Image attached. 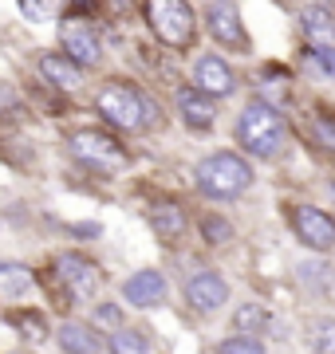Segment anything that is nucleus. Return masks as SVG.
<instances>
[{
    "mask_svg": "<svg viewBox=\"0 0 335 354\" xmlns=\"http://www.w3.org/2000/svg\"><path fill=\"white\" fill-rule=\"evenodd\" d=\"M248 185H253V169L237 153H213L197 165V189L217 197V201L241 197V193H248Z\"/></svg>",
    "mask_w": 335,
    "mask_h": 354,
    "instance_id": "3",
    "label": "nucleus"
},
{
    "mask_svg": "<svg viewBox=\"0 0 335 354\" xmlns=\"http://www.w3.org/2000/svg\"><path fill=\"white\" fill-rule=\"evenodd\" d=\"M300 24L308 28L311 39H332L335 36V16L327 12V8H316V4L300 12Z\"/></svg>",
    "mask_w": 335,
    "mask_h": 354,
    "instance_id": "20",
    "label": "nucleus"
},
{
    "mask_svg": "<svg viewBox=\"0 0 335 354\" xmlns=\"http://www.w3.org/2000/svg\"><path fill=\"white\" fill-rule=\"evenodd\" d=\"M201 236L206 241H225L229 236V225L225 221H201Z\"/></svg>",
    "mask_w": 335,
    "mask_h": 354,
    "instance_id": "29",
    "label": "nucleus"
},
{
    "mask_svg": "<svg viewBox=\"0 0 335 354\" xmlns=\"http://www.w3.org/2000/svg\"><path fill=\"white\" fill-rule=\"evenodd\" d=\"M20 12H24L28 20H48V16H55L60 8H55V4H32V0H24V4H20Z\"/></svg>",
    "mask_w": 335,
    "mask_h": 354,
    "instance_id": "28",
    "label": "nucleus"
},
{
    "mask_svg": "<svg viewBox=\"0 0 335 354\" xmlns=\"http://www.w3.org/2000/svg\"><path fill=\"white\" fill-rule=\"evenodd\" d=\"M304 342L311 354H335V319H311L304 327Z\"/></svg>",
    "mask_w": 335,
    "mask_h": 354,
    "instance_id": "18",
    "label": "nucleus"
},
{
    "mask_svg": "<svg viewBox=\"0 0 335 354\" xmlns=\"http://www.w3.org/2000/svg\"><path fill=\"white\" fill-rule=\"evenodd\" d=\"M217 354H264V342L248 339V335H233V339L221 342Z\"/></svg>",
    "mask_w": 335,
    "mask_h": 354,
    "instance_id": "24",
    "label": "nucleus"
},
{
    "mask_svg": "<svg viewBox=\"0 0 335 354\" xmlns=\"http://www.w3.org/2000/svg\"><path fill=\"white\" fill-rule=\"evenodd\" d=\"M123 295H127L134 307H158L162 299H166V279H162V272H154V268L134 272V276L127 279Z\"/></svg>",
    "mask_w": 335,
    "mask_h": 354,
    "instance_id": "12",
    "label": "nucleus"
},
{
    "mask_svg": "<svg viewBox=\"0 0 335 354\" xmlns=\"http://www.w3.org/2000/svg\"><path fill=\"white\" fill-rule=\"evenodd\" d=\"M91 327L118 335V330H123V311H118L115 304H99V307H95V319H91Z\"/></svg>",
    "mask_w": 335,
    "mask_h": 354,
    "instance_id": "23",
    "label": "nucleus"
},
{
    "mask_svg": "<svg viewBox=\"0 0 335 354\" xmlns=\"http://www.w3.org/2000/svg\"><path fill=\"white\" fill-rule=\"evenodd\" d=\"M36 288V276L24 264H0V304H16Z\"/></svg>",
    "mask_w": 335,
    "mask_h": 354,
    "instance_id": "17",
    "label": "nucleus"
},
{
    "mask_svg": "<svg viewBox=\"0 0 335 354\" xmlns=\"http://www.w3.org/2000/svg\"><path fill=\"white\" fill-rule=\"evenodd\" d=\"M39 75L60 91H79V83H83V71L67 55H39Z\"/></svg>",
    "mask_w": 335,
    "mask_h": 354,
    "instance_id": "15",
    "label": "nucleus"
},
{
    "mask_svg": "<svg viewBox=\"0 0 335 354\" xmlns=\"http://www.w3.org/2000/svg\"><path fill=\"white\" fill-rule=\"evenodd\" d=\"M300 279H304V288H327V279H332V268L327 264H300Z\"/></svg>",
    "mask_w": 335,
    "mask_h": 354,
    "instance_id": "25",
    "label": "nucleus"
},
{
    "mask_svg": "<svg viewBox=\"0 0 335 354\" xmlns=\"http://www.w3.org/2000/svg\"><path fill=\"white\" fill-rule=\"evenodd\" d=\"M311 59L320 64L323 75H332V79H335V48H311Z\"/></svg>",
    "mask_w": 335,
    "mask_h": 354,
    "instance_id": "26",
    "label": "nucleus"
},
{
    "mask_svg": "<svg viewBox=\"0 0 335 354\" xmlns=\"http://www.w3.org/2000/svg\"><path fill=\"white\" fill-rule=\"evenodd\" d=\"M233 327H237V335L257 339L260 330H269V311H264L260 304H241L237 307V315H233Z\"/></svg>",
    "mask_w": 335,
    "mask_h": 354,
    "instance_id": "19",
    "label": "nucleus"
},
{
    "mask_svg": "<svg viewBox=\"0 0 335 354\" xmlns=\"http://www.w3.org/2000/svg\"><path fill=\"white\" fill-rule=\"evenodd\" d=\"M150 228H154L158 241H178L181 232H185V209L174 201H154L150 205Z\"/></svg>",
    "mask_w": 335,
    "mask_h": 354,
    "instance_id": "14",
    "label": "nucleus"
},
{
    "mask_svg": "<svg viewBox=\"0 0 335 354\" xmlns=\"http://www.w3.org/2000/svg\"><path fill=\"white\" fill-rule=\"evenodd\" d=\"M71 153H75V162L91 165V169H103V174H111V169H123V165L130 162L127 150H123V142L111 138L107 130H79V134H71Z\"/></svg>",
    "mask_w": 335,
    "mask_h": 354,
    "instance_id": "5",
    "label": "nucleus"
},
{
    "mask_svg": "<svg viewBox=\"0 0 335 354\" xmlns=\"http://www.w3.org/2000/svg\"><path fill=\"white\" fill-rule=\"evenodd\" d=\"M185 304L194 307L197 315H213L229 304V283L221 272H194L185 279Z\"/></svg>",
    "mask_w": 335,
    "mask_h": 354,
    "instance_id": "8",
    "label": "nucleus"
},
{
    "mask_svg": "<svg viewBox=\"0 0 335 354\" xmlns=\"http://www.w3.org/2000/svg\"><path fill=\"white\" fill-rule=\"evenodd\" d=\"M194 87L209 99H225L237 91V75H233V67L221 59V55H201L194 64Z\"/></svg>",
    "mask_w": 335,
    "mask_h": 354,
    "instance_id": "10",
    "label": "nucleus"
},
{
    "mask_svg": "<svg viewBox=\"0 0 335 354\" xmlns=\"http://www.w3.org/2000/svg\"><path fill=\"white\" fill-rule=\"evenodd\" d=\"M284 138H288V122L269 102H248L237 118V142L257 158H276L284 150Z\"/></svg>",
    "mask_w": 335,
    "mask_h": 354,
    "instance_id": "2",
    "label": "nucleus"
},
{
    "mask_svg": "<svg viewBox=\"0 0 335 354\" xmlns=\"http://www.w3.org/2000/svg\"><path fill=\"white\" fill-rule=\"evenodd\" d=\"M206 24H209V32H213L217 44H225V48H241V51L248 48L241 12H237L233 4H209V8H206Z\"/></svg>",
    "mask_w": 335,
    "mask_h": 354,
    "instance_id": "11",
    "label": "nucleus"
},
{
    "mask_svg": "<svg viewBox=\"0 0 335 354\" xmlns=\"http://www.w3.org/2000/svg\"><path fill=\"white\" fill-rule=\"evenodd\" d=\"M60 346H64V354H103V342L87 323H64L60 327Z\"/></svg>",
    "mask_w": 335,
    "mask_h": 354,
    "instance_id": "16",
    "label": "nucleus"
},
{
    "mask_svg": "<svg viewBox=\"0 0 335 354\" xmlns=\"http://www.w3.org/2000/svg\"><path fill=\"white\" fill-rule=\"evenodd\" d=\"M52 272H55V279H60V288L67 291V299H91L95 291L103 288V272H99V264L87 260V256H79V252L60 256Z\"/></svg>",
    "mask_w": 335,
    "mask_h": 354,
    "instance_id": "6",
    "label": "nucleus"
},
{
    "mask_svg": "<svg viewBox=\"0 0 335 354\" xmlns=\"http://www.w3.org/2000/svg\"><path fill=\"white\" fill-rule=\"evenodd\" d=\"M12 327L20 330L28 342H48V319L39 315V311H16Z\"/></svg>",
    "mask_w": 335,
    "mask_h": 354,
    "instance_id": "21",
    "label": "nucleus"
},
{
    "mask_svg": "<svg viewBox=\"0 0 335 354\" xmlns=\"http://www.w3.org/2000/svg\"><path fill=\"white\" fill-rule=\"evenodd\" d=\"M316 134H320L323 146H332V150H335V114H332V118H327V114L316 118Z\"/></svg>",
    "mask_w": 335,
    "mask_h": 354,
    "instance_id": "27",
    "label": "nucleus"
},
{
    "mask_svg": "<svg viewBox=\"0 0 335 354\" xmlns=\"http://www.w3.org/2000/svg\"><path fill=\"white\" fill-rule=\"evenodd\" d=\"M292 232L304 248H316V252H327L335 248V216L327 209H316V205H292Z\"/></svg>",
    "mask_w": 335,
    "mask_h": 354,
    "instance_id": "7",
    "label": "nucleus"
},
{
    "mask_svg": "<svg viewBox=\"0 0 335 354\" xmlns=\"http://www.w3.org/2000/svg\"><path fill=\"white\" fill-rule=\"evenodd\" d=\"M111 354H150V339L142 330L123 327L118 335H111Z\"/></svg>",
    "mask_w": 335,
    "mask_h": 354,
    "instance_id": "22",
    "label": "nucleus"
},
{
    "mask_svg": "<svg viewBox=\"0 0 335 354\" xmlns=\"http://www.w3.org/2000/svg\"><path fill=\"white\" fill-rule=\"evenodd\" d=\"M99 114L118 130H150L162 122V111L154 106L150 95H142L134 83H107L95 99Z\"/></svg>",
    "mask_w": 335,
    "mask_h": 354,
    "instance_id": "1",
    "label": "nucleus"
},
{
    "mask_svg": "<svg viewBox=\"0 0 335 354\" xmlns=\"http://www.w3.org/2000/svg\"><path fill=\"white\" fill-rule=\"evenodd\" d=\"M60 48H64V55L75 67H95L99 59H103L99 36H95L87 24H79V20H67V24L60 28Z\"/></svg>",
    "mask_w": 335,
    "mask_h": 354,
    "instance_id": "9",
    "label": "nucleus"
},
{
    "mask_svg": "<svg viewBox=\"0 0 335 354\" xmlns=\"http://www.w3.org/2000/svg\"><path fill=\"white\" fill-rule=\"evenodd\" d=\"M146 20L154 28V36L166 44V48H190L197 36V24H194V8L185 0H150L146 4Z\"/></svg>",
    "mask_w": 335,
    "mask_h": 354,
    "instance_id": "4",
    "label": "nucleus"
},
{
    "mask_svg": "<svg viewBox=\"0 0 335 354\" xmlns=\"http://www.w3.org/2000/svg\"><path fill=\"white\" fill-rule=\"evenodd\" d=\"M178 111H181V118H185L194 130H209V127H213V118H217L213 99L201 95L197 87H181L178 91Z\"/></svg>",
    "mask_w": 335,
    "mask_h": 354,
    "instance_id": "13",
    "label": "nucleus"
}]
</instances>
